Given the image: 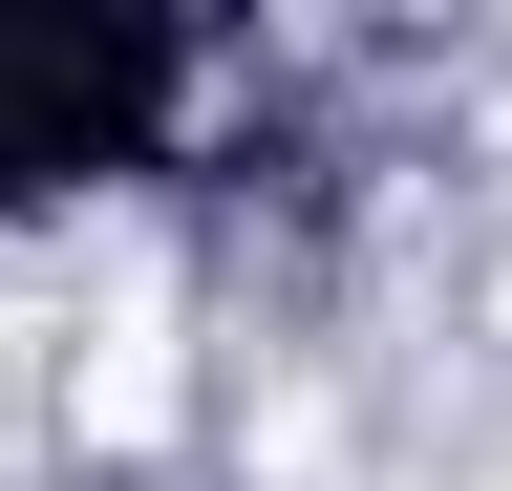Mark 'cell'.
Masks as SVG:
<instances>
[{"mask_svg": "<svg viewBox=\"0 0 512 491\" xmlns=\"http://www.w3.org/2000/svg\"><path fill=\"white\" fill-rule=\"evenodd\" d=\"M171 406H192V342H171V299H107L86 385H64V427H86V470H150V449H171Z\"/></svg>", "mask_w": 512, "mask_h": 491, "instance_id": "cell-1", "label": "cell"}, {"mask_svg": "<svg viewBox=\"0 0 512 491\" xmlns=\"http://www.w3.org/2000/svg\"><path fill=\"white\" fill-rule=\"evenodd\" d=\"M0 342H22V321H0Z\"/></svg>", "mask_w": 512, "mask_h": 491, "instance_id": "cell-2", "label": "cell"}]
</instances>
